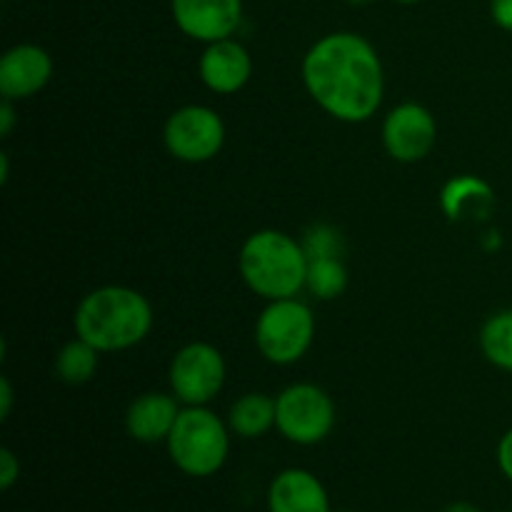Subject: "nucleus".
Returning <instances> with one entry per match:
<instances>
[{"label": "nucleus", "instance_id": "20e7f679", "mask_svg": "<svg viewBox=\"0 0 512 512\" xmlns=\"http://www.w3.org/2000/svg\"><path fill=\"white\" fill-rule=\"evenodd\" d=\"M170 460L188 478H213L230 455L228 420L208 405H183L168 440Z\"/></svg>", "mask_w": 512, "mask_h": 512}, {"label": "nucleus", "instance_id": "2eb2a0df", "mask_svg": "<svg viewBox=\"0 0 512 512\" xmlns=\"http://www.w3.org/2000/svg\"><path fill=\"white\" fill-rule=\"evenodd\" d=\"M493 205V188L475 175H455L440 190V208L448 220H483Z\"/></svg>", "mask_w": 512, "mask_h": 512}, {"label": "nucleus", "instance_id": "a211bd4d", "mask_svg": "<svg viewBox=\"0 0 512 512\" xmlns=\"http://www.w3.org/2000/svg\"><path fill=\"white\" fill-rule=\"evenodd\" d=\"M480 353L490 365L512 373V308L498 310L483 323L478 335Z\"/></svg>", "mask_w": 512, "mask_h": 512}, {"label": "nucleus", "instance_id": "393cba45", "mask_svg": "<svg viewBox=\"0 0 512 512\" xmlns=\"http://www.w3.org/2000/svg\"><path fill=\"white\" fill-rule=\"evenodd\" d=\"M10 410H13V385H10L8 375H3L0 378V420H8Z\"/></svg>", "mask_w": 512, "mask_h": 512}, {"label": "nucleus", "instance_id": "f3484780", "mask_svg": "<svg viewBox=\"0 0 512 512\" xmlns=\"http://www.w3.org/2000/svg\"><path fill=\"white\" fill-rule=\"evenodd\" d=\"M100 350L90 345L88 340L78 338L63 345L55 355V375L68 385H85L95 378L100 365Z\"/></svg>", "mask_w": 512, "mask_h": 512}, {"label": "nucleus", "instance_id": "f257e3e1", "mask_svg": "<svg viewBox=\"0 0 512 512\" xmlns=\"http://www.w3.org/2000/svg\"><path fill=\"white\" fill-rule=\"evenodd\" d=\"M300 78L313 103L340 123H368L385 98V70L378 50L350 30L315 40L303 55Z\"/></svg>", "mask_w": 512, "mask_h": 512}, {"label": "nucleus", "instance_id": "dca6fc26", "mask_svg": "<svg viewBox=\"0 0 512 512\" xmlns=\"http://www.w3.org/2000/svg\"><path fill=\"white\" fill-rule=\"evenodd\" d=\"M230 433L255 440L275 430V398L265 393H245L228 410Z\"/></svg>", "mask_w": 512, "mask_h": 512}, {"label": "nucleus", "instance_id": "1a4fd4ad", "mask_svg": "<svg viewBox=\"0 0 512 512\" xmlns=\"http://www.w3.org/2000/svg\"><path fill=\"white\" fill-rule=\"evenodd\" d=\"M385 153L398 163H420L430 155V150L438 143V123L435 115L420 103H400L385 115L383 130Z\"/></svg>", "mask_w": 512, "mask_h": 512}, {"label": "nucleus", "instance_id": "cd10ccee", "mask_svg": "<svg viewBox=\"0 0 512 512\" xmlns=\"http://www.w3.org/2000/svg\"><path fill=\"white\" fill-rule=\"evenodd\" d=\"M345 3H350V5H368V3H373V0H345Z\"/></svg>", "mask_w": 512, "mask_h": 512}, {"label": "nucleus", "instance_id": "b1692460", "mask_svg": "<svg viewBox=\"0 0 512 512\" xmlns=\"http://www.w3.org/2000/svg\"><path fill=\"white\" fill-rule=\"evenodd\" d=\"M15 123H18V118H15V103L3 98V103H0V138H8L13 133Z\"/></svg>", "mask_w": 512, "mask_h": 512}, {"label": "nucleus", "instance_id": "39448f33", "mask_svg": "<svg viewBox=\"0 0 512 512\" xmlns=\"http://www.w3.org/2000/svg\"><path fill=\"white\" fill-rule=\"evenodd\" d=\"M315 340V315L300 298L268 300L255 320V348L268 363L295 365Z\"/></svg>", "mask_w": 512, "mask_h": 512}, {"label": "nucleus", "instance_id": "f03ea898", "mask_svg": "<svg viewBox=\"0 0 512 512\" xmlns=\"http://www.w3.org/2000/svg\"><path fill=\"white\" fill-rule=\"evenodd\" d=\"M75 335L100 353H120L143 343L153 330V305L128 285H100L83 295L73 315Z\"/></svg>", "mask_w": 512, "mask_h": 512}, {"label": "nucleus", "instance_id": "4468645a", "mask_svg": "<svg viewBox=\"0 0 512 512\" xmlns=\"http://www.w3.org/2000/svg\"><path fill=\"white\" fill-rule=\"evenodd\" d=\"M180 410H183V405L173 393L150 390V393L138 395L128 405V410H125V430H128L130 438L143 445L165 443Z\"/></svg>", "mask_w": 512, "mask_h": 512}, {"label": "nucleus", "instance_id": "6ab92c4d", "mask_svg": "<svg viewBox=\"0 0 512 512\" xmlns=\"http://www.w3.org/2000/svg\"><path fill=\"white\" fill-rule=\"evenodd\" d=\"M348 288V268L343 258H315L308 260V278L305 290L318 300H335Z\"/></svg>", "mask_w": 512, "mask_h": 512}, {"label": "nucleus", "instance_id": "5701e85b", "mask_svg": "<svg viewBox=\"0 0 512 512\" xmlns=\"http://www.w3.org/2000/svg\"><path fill=\"white\" fill-rule=\"evenodd\" d=\"M490 15L500 30L512 33V0H490Z\"/></svg>", "mask_w": 512, "mask_h": 512}, {"label": "nucleus", "instance_id": "c756f323", "mask_svg": "<svg viewBox=\"0 0 512 512\" xmlns=\"http://www.w3.org/2000/svg\"><path fill=\"white\" fill-rule=\"evenodd\" d=\"M333 512H348V510H333Z\"/></svg>", "mask_w": 512, "mask_h": 512}, {"label": "nucleus", "instance_id": "aec40b11", "mask_svg": "<svg viewBox=\"0 0 512 512\" xmlns=\"http://www.w3.org/2000/svg\"><path fill=\"white\" fill-rule=\"evenodd\" d=\"M300 243H303L308 260L343 258L345 253L343 233L330 223H313L303 235H300Z\"/></svg>", "mask_w": 512, "mask_h": 512}, {"label": "nucleus", "instance_id": "4be33fe9", "mask_svg": "<svg viewBox=\"0 0 512 512\" xmlns=\"http://www.w3.org/2000/svg\"><path fill=\"white\" fill-rule=\"evenodd\" d=\"M495 458H498L500 473H503L505 478H508L512 483V428L503 435V438H500L498 453H495Z\"/></svg>", "mask_w": 512, "mask_h": 512}, {"label": "nucleus", "instance_id": "f8f14e48", "mask_svg": "<svg viewBox=\"0 0 512 512\" xmlns=\"http://www.w3.org/2000/svg\"><path fill=\"white\" fill-rule=\"evenodd\" d=\"M200 83L218 95H233L248 85L253 58L240 40L225 38L205 45L198 60Z\"/></svg>", "mask_w": 512, "mask_h": 512}, {"label": "nucleus", "instance_id": "7c9ffc66", "mask_svg": "<svg viewBox=\"0 0 512 512\" xmlns=\"http://www.w3.org/2000/svg\"><path fill=\"white\" fill-rule=\"evenodd\" d=\"M508 512H510V510H508Z\"/></svg>", "mask_w": 512, "mask_h": 512}, {"label": "nucleus", "instance_id": "0eeeda50", "mask_svg": "<svg viewBox=\"0 0 512 512\" xmlns=\"http://www.w3.org/2000/svg\"><path fill=\"white\" fill-rule=\"evenodd\" d=\"M163 143L165 150L180 163H208L223 150L225 123L210 105H180L165 120Z\"/></svg>", "mask_w": 512, "mask_h": 512}, {"label": "nucleus", "instance_id": "9d476101", "mask_svg": "<svg viewBox=\"0 0 512 512\" xmlns=\"http://www.w3.org/2000/svg\"><path fill=\"white\" fill-rule=\"evenodd\" d=\"M170 15L195 43L233 38L243 23V0H170Z\"/></svg>", "mask_w": 512, "mask_h": 512}, {"label": "nucleus", "instance_id": "a878e982", "mask_svg": "<svg viewBox=\"0 0 512 512\" xmlns=\"http://www.w3.org/2000/svg\"><path fill=\"white\" fill-rule=\"evenodd\" d=\"M443 512H483L478 505L468 503V500H458V503H450Z\"/></svg>", "mask_w": 512, "mask_h": 512}, {"label": "nucleus", "instance_id": "9b49d317", "mask_svg": "<svg viewBox=\"0 0 512 512\" xmlns=\"http://www.w3.org/2000/svg\"><path fill=\"white\" fill-rule=\"evenodd\" d=\"M53 78V58L35 43H18L0 58V95L13 103L38 95Z\"/></svg>", "mask_w": 512, "mask_h": 512}, {"label": "nucleus", "instance_id": "6e6552de", "mask_svg": "<svg viewBox=\"0 0 512 512\" xmlns=\"http://www.w3.org/2000/svg\"><path fill=\"white\" fill-rule=\"evenodd\" d=\"M225 378L228 365L213 343L193 340L170 360V393L180 400V405H210L223 393Z\"/></svg>", "mask_w": 512, "mask_h": 512}, {"label": "nucleus", "instance_id": "7ed1b4c3", "mask_svg": "<svg viewBox=\"0 0 512 512\" xmlns=\"http://www.w3.org/2000/svg\"><path fill=\"white\" fill-rule=\"evenodd\" d=\"M238 270L243 283L258 298H298L308 278V255L298 238L283 230L263 228L240 245Z\"/></svg>", "mask_w": 512, "mask_h": 512}, {"label": "nucleus", "instance_id": "c85d7f7f", "mask_svg": "<svg viewBox=\"0 0 512 512\" xmlns=\"http://www.w3.org/2000/svg\"><path fill=\"white\" fill-rule=\"evenodd\" d=\"M395 3H400V5H415V3H423V0H395Z\"/></svg>", "mask_w": 512, "mask_h": 512}, {"label": "nucleus", "instance_id": "423d86ee", "mask_svg": "<svg viewBox=\"0 0 512 512\" xmlns=\"http://www.w3.org/2000/svg\"><path fill=\"white\" fill-rule=\"evenodd\" d=\"M335 403L315 383H293L275 395V430L288 443L318 445L333 433Z\"/></svg>", "mask_w": 512, "mask_h": 512}, {"label": "nucleus", "instance_id": "ddd939ff", "mask_svg": "<svg viewBox=\"0 0 512 512\" xmlns=\"http://www.w3.org/2000/svg\"><path fill=\"white\" fill-rule=\"evenodd\" d=\"M268 512H333L323 480L303 468H285L268 485Z\"/></svg>", "mask_w": 512, "mask_h": 512}, {"label": "nucleus", "instance_id": "bb28decb", "mask_svg": "<svg viewBox=\"0 0 512 512\" xmlns=\"http://www.w3.org/2000/svg\"><path fill=\"white\" fill-rule=\"evenodd\" d=\"M8 175H10L8 153H0V183H8Z\"/></svg>", "mask_w": 512, "mask_h": 512}, {"label": "nucleus", "instance_id": "412c9836", "mask_svg": "<svg viewBox=\"0 0 512 512\" xmlns=\"http://www.w3.org/2000/svg\"><path fill=\"white\" fill-rule=\"evenodd\" d=\"M20 480V460L10 448H0V490L8 493Z\"/></svg>", "mask_w": 512, "mask_h": 512}]
</instances>
